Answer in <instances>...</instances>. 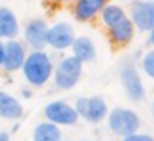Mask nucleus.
Returning <instances> with one entry per match:
<instances>
[{"label": "nucleus", "mask_w": 154, "mask_h": 141, "mask_svg": "<svg viewBox=\"0 0 154 141\" xmlns=\"http://www.w3.org/2000/svg\"><path fill=\"white\" fill-rule=\"evenodd\" d=\"M55 68V58L50 52L45 50H28L20 73L27 86L33 90H42L51 83V75Z\"/></svg>", "instance_id": "f257e3e1"}, {"label": "nucleus", "mask_w": 154, "mask_h": 141, "mask_svg": "<svg viewBox=\"0 0 154 141\" xmlns=\"http://www.w3.org/2000/svg\"><path fill=\"white\" fill-rule=\"evenodd\" d=\"M85 65L73 55H63L55 61L51 85L58 91H71L80 85L83 78Z\"/></svg>", "instance_id": "f03ea898"}, {"label": "nucleus", "mask_w": 154, "mask_h": 141, "mask_svg": "<svg viewBox=\"0 0 154 141\" xmlns=\"http://www.w3.org/2000/svg\"><path fill=\"white\" fill-rule=\"evenodd\" d=\"M104 121H106L108 131L118 136L119 139L141 130V116L137 114L136 110L129 106L109 108V113Z\"/></svg>", "instance_id": "7ed1b4c3"}, {"label": "nucleus", "mask_w": 154, "mask_h": 141, "mask_svg": "<svg viewBox=\"0 0 154 141\" xmlns=\"http://www.w3.org/2000/svg\"><path fill=\"white\" fill-rule=\"evenodd\" d=\"M119 83L124 91V96L131 103H143L147 96L144 80L141 77L139 68L133 60H126L119 67Z\"/></svg>", "instance_id": "20e7f679"}, {"label": "nucleus", "mask_w": 154, "mask_h": 141, "mask_svg": "<svg viewBox=\"0 0 154 141\" xmlns=\"http://www.w3.org/2000/svg\"><path fill=\"white\" fill-rule=\"evenodd\" d=\"M75 110H76L80 120L86 121L88 124H100L106 120L109 113V105L106 98L101 95H90V96H78L75 100Z\"/></svg>", "instance_id": "39448f33"}, {"label": "nucleus", "mask_w": 154, "mask_h": 141, "mask_svg": "<svg viewBox=\"0 0 154 141\" xmlns=\"http://www.w3.org/2000/svg\"><path fill=\"white\" fill-rule=\"evenodd\" d=\"M43 118L60 128H73L78 124V116L75 105L66 100H51L43 106Z\"/></svg>", "instance_id": "423d86ee"}, {"label": "nucleus", "mask_w": 154, "mask_h": 141, "mask_svg": "<svg viewBox=\"0 0 154 141\" xmlns=\"http://www.w3.org/2000/svg\"><path fill=\"white\" fill-rule=\"evenodd\" d=\"M76 32L73 24L66 20H58L50 24L48 27V37H47V48H50L55 53H65L71 48Z\"/></svg>", "instance_id": "0eeeda50"}, {"label": "nucleus", "mask_w": 154, "mask_h": 141, "mask_svg": "<svg viewBox=\"0 0 154 141\" xmlns=\"http://www.w3.org/2000/svg\"><path fill=\"white\" fill-rule=\"evenodd\" d=\"M48 24L42 17H33L22 25L20 38L28 50H45L47 48V37H48Z\"/></svg>", "instance_id": "6e6552de"}, {"label": "nucleus", "mask_w": 154, "mask_h": 141, "mask_svg": "<svg viewBox=\"0 0 154 141\" xmlns=\"http://www.w3.org/2000/svg\"><path fill=\"white\" fill-rule=\"evenodd\" d=\"M128 17L141 33H149L154 28V0H133Z\"/></svg>", "instance_id": "1a4fd4ad"}, {"label": "nucleus", "mask_w": 154, "mask_h": 141, "mask_svg": "<svg viewBox=\"0 0 154 141\" xmlns=\"http://www.w3.org/2000/svg\"><path fill=\"white\" fill-rule=\"evenodd\" d=\"M28 48L22 42V38H14V40L5 42V52H4V63H2V71L5 75H15L20 73L23 61L27 58Z\"/></svg>", "instance_id": "9d476101"}, {"label": "nucleus", "mask_w": 154, "mask_h": 141, "mask_svg": "<svg viewBox=\"0 0 154 141\" xmlns=\"http://www.w3.org/2000/svg\"><path fill=\"white\" fill-rule=\"evenodd\" d=\"M137 30L133 25L129 17L123 18L121 22H118L116 25L109 27L106 30V38L109 42V45L116 50H121V48H126L131 42L134 40Z\"/></svg>", "instance_id": "9b49d317"}, {"label": "nucleus", "mask_w": 154, "mask_h": 141, "mask_svg": "<svg viewBox=\"0 0 154 141\" xmlns=\"http://www.w3.org/2000/svg\"><path fill=\"white\" fill-rule=\"evenodd\" d=\"M109 0H75L71 5V15L78 24H91L98 20L101 10Z\"/></svg>", "instance_id": "f8f14e48"}, {"label": "nucleus", "mask_w": 154, "mask_h": 141, "mask_svg": "<svg viewBox=\"0 0 154 141\" xmlns=\"http://www.w3.org/2000/svg\"><path fill=\"white\" fill-rule=\"evenodd\" d=\"M25 114V106L18 96L7 90H0V120L4 121H20Z\"/></svg>", "instance_id": "ddd939ff"}, {"label": "nucleus", "mask_w": 154, "mask_h": 141, "mask_svg": "<svg viewBox=\"0 0 154 141\" xmlns=\"http://www.w3.org/2000/svg\"><path fill=\"white\" fill-rule=\"evenodd\" d=\"M20 32L22 24L15 10L7 5H0V38L4 42L20 38Z\"/></svg>", "instance_id": "4468645a"}, {"label": "nucleus", "mask_w": 154, "mask_h": 141, "mask_svg": "<svg viewBox=\"0 0 154 141\" xmlns=\"http://www.w3.org/2000/svg\"><path fill=\"white\" fill-rule=\"evenodd\" d=\"M70 53L75 58H78L83 65H88L96 60L98 48L91 37H88V35H76V38H75L73 45L70 48Z\"/></svg>", "instance_id": "2eb2a0df"}, {"label": "nucleus", "mask_w": 154, "mask_h": 141, "mask_svg": "<svg viewBox=\"0 0 154 141\" xmlns=\"http://www.w3.org/2000/svg\"><path fill=\"white\" fill-rule=\"evenodd\" d=\"M63 139V128L55 123L43 120L37 123L32 130V141H61Z\"/></svg>", "instance_id": "dca6fc26"}, {"label": "nucleus", "mask_w": 154, "mask_h": 141, "mask_svg": "<svg viewBox=\"0 0 154 141\" xmlns=\"http://www.w3.org/2000/svg\"><path fill=\"white\" fill-rule=\"evenodd\" d=\"M126 17H128V12H126V8H124L123 5L114 4V2H108V4L104 5V8L101 10L98 20H100L101 27H103L104 30H108L109 27L116 25L118 22H121Z\"/></svg>", "instance_id": "f3484780"}, {"label": "nucleus", "mask_w": 154, "mask_h": 141, "mask_svg": "<svg viewBox=\"0 0 154 141\" xmlns=\"http://www.w3.org/2000/svg\"><path fill=\"white\" fill-rule=\"evenodd\" d=\"M139 68L144 77L154 81V47H151L147 52H144L139 60Z\"/></svg>", "instance_id": "a211bd4d"}, {"label": "nucleus", "mask_w": 154, "mask_h": 141, "mask_svg": "<svg viewBox=\"0 0 154 141\" xmlns=\"http://www.w3.org/2000/svg\"><path fill=\"white\" fill-rule=\"evenodd\" d=\"M121 141H154V136L151 133H143V131H136L133 134L121 138Z\"/></svg>", "instance_id": "6ab92c4d"}, {"label": "nucleus", "mask_w": 154, "mask_h": 141, "mask_svg": "<svg viewBox=\"0 0 154 141\" xmlns=\"http://www.w3.org/2000/svg\"><path fill=\"white\" fill-rule=\"evenodd\" d=\"M20 96L25 98V100H30V98L33 96V88H30V86L22 88V90H20Z\"/></svg>", "instance_id": "aec40b11"}, {"label": "nucleus", "mask_w": 154, "mask_h": 141, "mask_svg": "<svg viewBox=\"0 0 154 141\" xmlns=\"http://www.w3.org/2000/svg\"><path fill=\"white\" fill-rule=\"evenodd\" d=\"M55 5H60V7H68V5H73L75 4V0H51Z\"/></svg>", "instance_id": "412c9836"}, {"label": "nucleus", "mask_w": 154, "mask_h": 141, "mask_svg": "<svg viewBox=\"0 0 154 141\" xmlns=\"http://www.w3.org/2000/svg\"><path fill=\"white\" fill-rule=\"evenodd\" d=\"M0 141H12V133L7 130H0Z\"/></svg>", "instance_id": "4be33fe9"}, {"label": "nucleus", "mask_w": 154, "mask_h": 141, "mask_svg": "<svg viewBox=\"0 0 154 141\" xmlns=\"http://www.w3.org/2000/svg\"><path fill=\"white\" fill-rule=\"evenodd\" d=\"M4 52H5V42L0 38V70H2V63H4Z\"/></svg>", "instance_id": "5701e85b"}, {"label": "nucleus", "mask_w": 154, "mask_h": 141, "mask_svg": "<svg viewBox=\"0 0 154 141\" xmlns=\"http://www.w3.org/2000/svg\"><path fill=\"white\" fill-rule=\"evenodd\" d=\"M146 35H147V45H149V47H154V28Z\"/></svg>", "instance_id": "b1692460"}, {"label": "nucleus", "mask_w": 154, "mask_h": 141, "mask_svg": "<svg viewBox=\"0 0 154 141\" xmlns=\"http://www.w3.org/2000/svg\"><path fill=\"white\" fill-rule=\"evenodd\" d=\"M20 126L22 124L18 123V121H15V123L12 124V128H10V133H17V131H20Z\"/></svg>", "instance_id": "393cba45"}, {"label": "nucleus", "mask_w": 154, "mask_h": 141, "mask_svg": "<svg viewBox=\"0 0 154 141\" xmlns=\"http://www.w3.org/2000/svg\"><path fill=\"white\" fill-rule=\"evenodd\" d=\"M151 114H152V118H154V101L151 103Z\"/></svg>", "instance_id": "a878e982"}, {"label": "nucleus", "mask_w": 154, "mask_h": 141, "mask_svg": "<svg viewBox=\"0 0 154 141\" xmlns=\"http://www.w3.org/2000/svg\"><path fill=\"white\" fill-rule=\"evenodd\" d=\"M61 141H70V139H65V138H63V139H61Z\"/></svg>", "instance_id": "bb28decb"}, {"label": "nucleus", "mask_w": 154, "mask_h": 141, "mask_svg": "<svg viewBox=\"0 0 154 141\" xmlns=\"http://www.w3.org/2000/svg\"><path fill=\"white\" fill-rule=\"evenodd\" d=\"M83 141H93V139H83Z\"/></svg>", "instance_id": "cd10ccee"}, {"label": "nucleus", "mask_w": 154, "mask_h": 141, "mask_svg": "<svg viewBox=\"0 0 154 141\" xmlns=\"http://www.w3.org/2000/svg\"><path fill=\"white\" fill-rule=\"evenodd\" d=\"M152 93H154V85H152Z\"/></svg>", "instance_id": "c85d7f7f"}]
</instances>
